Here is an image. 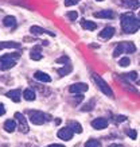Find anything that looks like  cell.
<instances>
[{"label":"cell","mask_w":140,"mask_h":147,"mask_svg":"<svg viewBox=\"0 0 140 147\" xmlns=\"http://www.w3.org/2000/svg\"><path fill=\"white\" fill-rule=\"evenodd\" d=\"M120 20H121V28L124 32H127V34H135V32L139 31V27H140L139 18H136L132 12L123 13L120 16Z\"/></svg>","instance_id":"obj_1"},{"label":"cell","mask_w":140,"mask_h":147,"mask_svg":"<svg viewBox=\"0 0 140 147\" xmlns=\"http://www.w3.org/2000/svg\"><path fill=\"white\" fill-rule=\"evenodd\" d=\"M19 54H5L0 57V70H8L16 65L15 58H18Z\"/></svg>","instance_id":"obj_2"},{"label":"cell","mask_w":140,"mask_h":147,"mask_svg":"<svg viewBox=\"0 0 140 147\" xmlns=\"http://www.w3.org/2000/svg\"><path fill=\"white\" fill-rule=\"evenodd\" d=\"M136 51V46L132 43V42H121L116 46V49L113 50V57H119L120 54L123 53H128L132 54Z\"/></svg>","instance_id":"obj_3"},{"label":"cell","mask_w":140,"mask_h":147,"mask_svg":"<svg viewBox=\"0 0 140 147\" xmlns=\"http://www.w3.org/2000/svg\"><path fill=\"white\" fill-rule=\"evenodd\" d=\"M28 117H30V120L31 123L36 125H41L43 124L45 121L50 120V116H46L43 112L41 111H28Z\"/></svg>","instance_id":"obj_4"},{"label":"cell","mask_w":140,"mask_h":147,"mask_svg":"<svg viewBox=\"0 0 140 147\" xmlns=\"http://www.w3.org/2000/svg\"><path fill=\"white\" fill-rule=\"evenodd\" d=\"M93 78H94V81H96V84L98 85V88L101 90H102V93L104 94H107V96H109V97H112L113 96V90H112V88L109 86L107 82H105L101 77L98 76V74H93Z\"/></svg>","instance_id":"obj_5"},{"label":"cell","mask_w":140,"mask_h":147,"mask_svg":"<svg viewBox=\"0 0 140 147\" xmlns=\"http://www.w3.org/2000/svg\"><path fill=\"white\" fill-rule=\"evenodd\" d=\"M15 117H16V121L19 123V125H18L19 131H20L22 134H27V132H28L27 119H26V117H24L20 112H16V113H15Z\"/></svg>","instance_id":"obj_6"},{"label":"cell","mask_w":140,"mask_h":147,"mask_svg":"<svg viewBox=\"0 0 140 147\" xmlns=\"http://www.w3.org/2000/svg\"><path fill=\"white\" fill-rule=\"evenodd\" d=\"M88 88H89V86H88L85 82H77V84L70 85L69 90H70V93H84V92L88 90Z\"/></svg>","instance_id":"obj_7"},{"label":"cell","mask_w":140,"mask_h":147,"mask_svg":"<svg viewBox=\"0 0 140 147\" xmlns=\"http://www.w3.org/2000/svg\"><path fill=\"white\" fill-rule=\"evenodd\" d=\"M73 134H74V132H73L69 127H65V128L59 129L57 135H58V138L62 139V140H70V139L73 138Z\"/></svg>","instance_id":"obj_8"},{"label":"cell","mask_w":140,"mask_h":147,"mask_svg":"<svg viewBox=\"0 0 140 147\" xmlns=\"http://www.w3.org/2000/svg\"><path fill=\"white\" fill-rule=\"evenodd\" d=\"M92 127L96 129H104L108 127V120L104 119V117H97L92 121Z\"/></svg>","instance_id":"obj_9"},{"label":"cell","mask_w":140,"mask_h":147,"mask_svg":"<svg viewBox=\"0 0 140 147\" xmlns=\"http://www.w3.org/2000/svg\"><path fill=\"white\" fill-rule=\"evenodd\" d=\"M116 13L113 12L112 9H102L100 12L94 13V18H101V19H113Z\"/></svg>","instance_id":"obj_10"},{"label":"cell","mask_w":140,"mask_h":147,"mask_svg":"<svg viewBox=\"0 0 140 147\" xmlns=\"http://www.w3.org/2000/svg\"><path fill=\"white\" fill-rule=\"evenodd\" d=\"M115 28L113 27H111V26H108V27H105L102 31L98 34V38H102V39H109V38H112L113 35H115Z\"/></svg>","instance_id":"obj_11"},{"label":"cell","mask_w":140,"mask_h":147,"mask_svg":"<svg viewBox=\"0 0 140 147\" xmlns=\"http://www.w3.org/2000/svg\"><path fill=\"white\" fill-rule=\"evenodd\" d=\"M30 32H31L32 35H36V36L42 35V34H50V35L54 36V32H50V31H47V30H45V28L38 27V26H32L31 28H30Z\"/></svg>","instance_id":"obj_12"},{"label":"cell","mask_w":140,"mask_h":147,"mask_svg":"<svg viewBox=\"0 0 140 147\" xmlns=\"http://www.w3.org/2000/svg\"><path fill=\"white\" fill-rule=\"evenodd\" d=\"M42 49L39 46H35V47H32L31 51H30V58H31L32 61H39L42 59Z\"/></svg>","instance_id":"obj_13"},{"label":"cell","mask_w":140,"mask_h":147,"mask_svg":"<svg viewBox=\"0 0 140 147\" xmlns=\"http://www.w3.org/2000/svg\"><path fill=\"white\" fill-rule=\"evenodd\" d=\"M5 96H7L8 98H11L12 101L19 102L20 101V96H22V93H20V90L19 89H12V90H9V92H7Z\"/></svg>","instance_id":"obj_14"},{"label":"cell","mask_w":140,"mask_h":147,"mask_svg":"<svg viewBox=\"0 0 140 147\" xmlns=\"http://www.w3.org/2000/svg\"><path fill=\"white\" fill-rule=\"evenodd\" d=\"M34 78L38 81H42V82H50V81H51V77H50L49 74H46V73L39 71V70L34 73Z\"/></svg>","instance_id":"obj_15"},{"label":"cell","mask_w":140,"mask_h":147,"mask_svg":"<svg viewBox=\"0 0 140 147\" xmlns=\"http://www.w3.org/2000/svg\"><path fill=\"white\" fill-rule=\"evenodd\" d=\"M68 127L72 129L73 132H76V134H81L82 132V125L78 123V121H74V120H70L68 123Z\"/></svg>","instance_id":"obj_16"},{"label":"cell","mask_w":140,"mask_h":147,"mask_svg":"<svg viewBox=\"0 0 140 147\" xmlns=\"http://www.w3.org/2000/svg\"><path fill=\"white\" fill-rule=\"evenodd\" d=\"M73 70V66H72V63L68 62V63H65V66L61 67V69H58V76L63 77V76H68V74H70V71Z\"/></svg>","instance_id":"obj_17"},{"label":"cell","mask_w":140,"mask_h":147,"mask_svg":"<svg viewBox=\"0 0 140 147\" xmlns=\"http://www.w3.org/2000/svg\"><path fill=\"white\" fill-rule=\"evenodd\" d=\"M81 26H82V28L89 30V31H92V30H96V28H97V24H96L94 22H92V20H86V19H82V20H81Z\"/></svg>","instance_id":"obj_18"},{"label":"cell","mask_w":140,"mask_h":147,"mask_svg":"<svg viewBox=\"0 0 140 147\" xmlns=\"http://www.w3.org/2000/svg\"><path fill=\"white\" fill-rule=\"evenodd\" d=\"M18 42H12V40H8V42H0V50L3 49H18L19 47Z\"/></svg>","instance_id":"obj_19"},{"label":"cell","mask_w":140,"mask_h":147,"mask_svg":"<svg viewBox=\"0 0 140 147\" xmlns=\"http://www.w3.org/2000/svg\"><path fill=\"white\" fill-rule=\"evenodd\" d=\"M3 24H4L5 27H14L15 24H16V19H15L14 16L8 15V16H5V18L3 19Z\"/></svg>","instance_id":"obj_20"},{"label":"cell","mask_w":140,"mask_h":147,"mask_svg":"<svg viewBox=\"0 0 140 147\" xmlns=\"http://www.w3.org/2000/svg\"><path fill=\"white\" fill-rule=\"evenodd\" d=\"M23 97L26 98L27 101H34V100H35V97H36V94H35V92H34V90L26 89L24 92H23Z\"/></svg>","instance_id":"obj_21"},{"label":"cell","mask_w":140,"mask_h":147,"mask_svg":"<svg viewBox=\"0 0 140 147\" xmlns=\"http://www.w3.org/2000/svg\"><path fill=\"white\" fill-rule=\"evenodd\" d=\"M15 128H16V123H15V120H5L4 129L7 131V132H14Z\"/></svg>","instance_id":"obj_22"},{"label":"cell","mask_w":140,"mask_h":147,"mask_svg":"<svg viewBox=\"0 0 140 147\" xmlns=\"http://www.w3.org/2000/svg\"><path fill=\"white\" fill-rule=\"evenodd\" d=\"M123 4L128 7V8H137L139 7V0H123Z\"/></svg>","instance_id":"obj_23"},{"label":"cell","mask_w":140,"mask_h":147,"mask_svg":"<svg viewBox=\"0 0 140 147\" xmlns=\"http://www.w3.org/2000/svg\"><path fill=\"white\" fill-rule=\"evenodd\" d=\"M85 147H101V143L98 140H96V139H90V140H88L85 143Z\"/></svg>","instance_id":"obj_24"},{"label":"cell","mask_w":140,"mask_h":147,"mask_svg":"<svg viewBox=\"0 0 140 147\" xmlns=\"http://www.w3.org/2000/svg\"><path fill=\"white\" fill-rule=\"evenodd\" d=\"M124 77L128 78V80H131V81H136L137 80V73H136V71H129V73L124 74Z\"/></svg>","instance_id":"obj_25"},{"label":"cell","mask_w":140,"mask_h":147,"mask_svg":"<svg viewBox=\"0 0 140 147\" xmlns=\"http://www.w3.org/2000/svg\"><path fill=\"white\" fill-rule=\"evenodd\" d=\"M129 63H131V61H129V58H128V57H124V58H121V59H120V62H119V65H120V66H123V67H125V66H128Z\"/></svg>","instance_id":"obj_26"},{"label":"cell","mask_w":140,"mask_h":147,"mask_svg":"<svg viewBox=\"0 0 140 147\" xmlns=\"http://www.w3.org/2000/svg\"><path fill=\"white\" fill-rule=\"evenodd\" d=\"M68 18L70 19V20H77L78 13L76 12V11H70V12H68Z\"/></svg>","instance_id":"obj_27"},{"label":"cell","mask_w":140,"mask_h":147,"mask_svg":"<svg viewBox=\"0 0 140 147\" xmlns=\"http://www.w3.org/2000/svg\"><path fill=\"white\" fill-rule=\"evenodd\" d=\"M93 105H94V101H90V102H88L85 107H82V111H90V109H93Z\"/></svg>","instance_id":"obj_28"},{"label":"cell","mask_w":140,"mask_h":147,"mask_svg":"<svg viewBox=\"0 0 140 147\" xmlns=\"http://www.w3.org/2000/svg\"><path fill=\"white\" fill-rule=\"evenodd\" d=\"M80 0H65V5L66 7H70V5H74V4H77Z\"/></svg>","instance_id":"obj_29"},{"label":"cell","mask_w":140,"mask_h":147,"mask_svg":"<svg viewBox=\"0 0 140 147\" xmlns=\"http://www.w3.org/2000/svg\"><path fill=\"white\" fill-rule=\"evenodd\" d=\"M128 135H129V138H131V139H136L137 132H136L135 129H129V131H128Z\"/></svg>","instance_id":"obj_30"},{"label":"cell","mask_w":140,"mask_h":147,"mask_svg":"<svg viewBox=\"0 0 140 147\" xmlns=\"http://www.w3.org/2000/svg\"><path fill=\"white\" fill-rule=\"evenodd\" d=\"M68 63V62H70V61H69V58L68 57H62V58H58V59H57V63Z\"/></svg>","instance_id":"obj_31"},{"label":"cell","mask_w":140,"mask_h":147,"mask_svg":"<svg viewBox=\"0 0 140 147\" xmlns=\"http://www.w3.org/2000/svg\"><path fill=\"white\" fill-rule=\"evenodd\" d=\"M127 117L125 116H115V120L117 121V123H120V121H124Z\"/></svg>","instance_id":"obj_32"},{"label":"cell","mask_w":140,"mask_h":147,"mask_svg":"<svg viewBox=\"0 0 140 147\" xmlns=\"http://www.w3.org/2000/svg\"><path fill=\"white\" fill-rule=\"evenodd\" d=\"M4 113H5V107L1 104V102H0V116H3Z\"/></svg>","instance_id":"obj_33"},{"label":"cell","mask_w":140,"mask_h":147,"mask_svg":"<svg viewBox=\"0 0 140 147\" xmlns=\"http://www.w3.org/2000/svg\"><path fill=\"white\" fill-rule=\"evenodd\" d=\"M49 147H65L63 144H50Z\"/></svg>","instance_id":"obj_34"},{"label":"cell","mask_w":140,"mask_h":147,"mask_svg":"<svg viewBox=\"0 0 140 147\" xmlns=\"http://www.w3.org/2000/svg\"><path fill=\"white\" fill-rule=\"evenodd\" d=\"M108 147H123L121 144H111V146H108Z\"/></svg>","instance_id":"obj_35"},{"label":"cell","mask_w":140,"mask_h":147,"mask_svg":"<svg viewBox=\"0 0 140 147\" xmlns=\"http://www.w3.org/2000/svg\"><path fill=\"white\" fill-rule=\"evenodd\" d=\"M1 147H7V146H4V144H3V146H1Z\"/></svg>","instance_id":"obj_36"},{"label":"cell","mask_w":140,"mask_h":147,"mask_svg":"<svg viewBox=\"0 0 140 147\" xmlns=\"http://www.w3.org/2000/svg\"><path fill=\"white\" fill-rule=\"evenodd\" d=\"M97 1H102V0H97Z\"/></svg>","instance_id":"obj_37"}]
</instances>
